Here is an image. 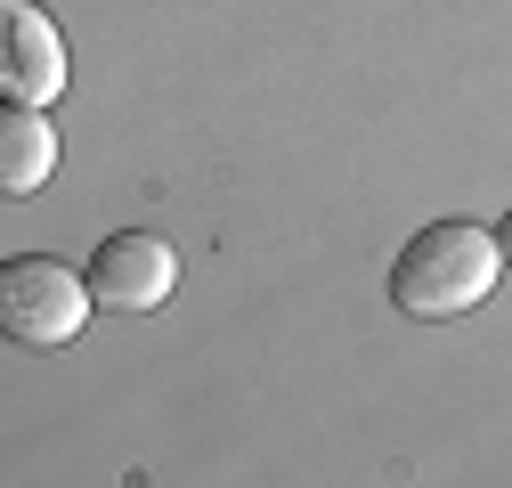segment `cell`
I'll list each match as a JSON object with an SVG mask.
<instances>
[{
    "mask_svg": "<svg viewBox=\"0 0 512 488\" xmlns=\"http://www.w3.org/2000/svg\"><path fill=\"white\" fill-rule=\"evenodd\" d=\"M496 277H504L496 228H480V220H431V228H415L399 244V261H391V310L439 326V318L480 310V301L496 293Z\"/></svg>",
    "mask_w": 512,
    "mask_h": 488,
    "instance_id": "cell-1",
    "label": "cell"
},
{
    "mask_svg": "<svg viewBox=\"0 0 512 488\" xmlns=\"http://www.w3.org/2000/svg\"><path fill=\"white\" fill-rule=\"evenodd\" d=\"M90 277H74L66 261H49V253H25L0 269V334L25 342V350H57V342H74L90 326Z\"/></svg>",
    "mask_w": 512,
    "mask_h": 488,
    "instance_id": "cell-2",
    "label": "cell"
},
{
    "mask_svg": "<svg viewBox=\"0 0 512 488\" xmlns=\"http://www.w3.org/2000/svg\"><path fill=\"white\" fill-rule=\"evenodd\" d=\"M0 98L33 114L66 98V33L33 0H0Z\"/></svg>",
    "mask_w": 512,
    "mask_h": 488,
    "instance_id": "cell-3",
    "label": "cell"
},
{
    "mask_svg": "<svg viewBox=\"0 0 512 488\" xmlns=\"http://www.w3.org/2000/svg\"><path fill=\"white\" fill-rule=\"evenodd\" d=\"M82 277H90L98 310H163V301L179 293V253L163 236H147V228H122V236H106L90 253Z\"/></svg>",
    "mask_w": 512,
    "mask_h": 488,
    "instance_id": "cell-4",
    "label": "cell"
},
{
    "mask_svg": "<svg viewBox=\"0 0 512 488\" xmlns=\"http://www.w3.org/2000/svg\"><path fill=\"white\" fill-rule=\"evenodd\" d=\"M49 171H57V131H49V114L9 106V114H0V188H9V196H33Z\"/></svg>",
    "mask_w": 512,
    "mask_h": 488,
    "instance_id": "cell-5",
    "label": "cell"
},
{
    "mask_svg": "<svg viewBox=\"0 0 512 488\" xmlns=\"http://www.w3.org/2000/svg\"><path fill=\"white\" fill-rule=\"evenodd\" d=\"M496 244H504V269H512V212H504V228H496Z\"/></svg>",
    "mask_w": 512,
    "mask_h": 488,
    "instance_id": "cell-6",
    "label": "cell"
}]
</instances>
